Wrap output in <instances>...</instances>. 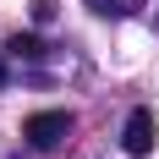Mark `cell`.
I'll use <instances>...</instances> for the list:
<instances>
[{
    "label": "cell",
    "mask_w": 159,
    "mask_h": 159,
    "mask_svg": "<svg viewBox=\"0 0 159 159\" xmlns=\"http://www.w3.org/2000/svg\"><path fill=\"white\" fill-rule=\"evenodd\" d=\"M66 132H71V115H66V110H39V115H28L22 137H28L33 148H61Z\"/></svg>",
    "instance_id": "1"
},
{
    "label": "cell",
    "mask_w": 159,
    "mask_h": 159,
    "mask_svg": "<svg viewBox=\"0 0 159 159\" xmlns=\"http://www.w3.org/2000/svg\"><path fill=\"white\" fill-rule=\"evenodd\" d=\"M88 6H93L99 16H132L137 6H143V0H88Z\"/></svg>",
    "instance_id": "3"
},
{
    "label": "cell",
    "mask_w": 159,
    "mask_h": 159,
    "mask_svg": "<svg viewBox=\"0 0 159 159\" xmlns=\"http://www.w3.org/2000/svg\"><path fill=\"white\" fill-rule=\"evenodd\" d=\"M6 49H11V55H22V61H39V55H44V44H39L33 33H16V39H11Z\"/></svg>",
    "instance_id": "4"
},
{
    "label": "cell",
    "mask_w": 159,
    "mask_h": 159,
    "mask_svg": "<svg viewBox=\"0 0 159 159\" xmlns=\"http://www.w3.org/2000/svg\"><path fill=\"white\" fill-rule=\"evenodd\" d=\"M154 110H132L126 115V132H121V148H126V154H137V159H143V154H154Z\"/></svg>",
    "instance_id": "2"
},
{
    "label": "cell",
    "mask_w": 159,
    "mask_h": 159,
    "mask_svg": "<svg viewBox=\"0 0 159 159\" xmlns=\"http://www.w3.org/2000/svg\"><path fill=\"white\" fill-rule=\"evenodd\" d=\"M0 88H6V61H0Z\"/></svg>",
    "instance_id": "6"
},
{
    "label": "cell",
    "mask_w": 159,
    "mask_h": 159,
    "mask_svg": "<svg viewBox=\"0 0 159 159\" xmlns=\"http://www.w3.org/2000/svg\"><path fill=\"white\" fill-rule=\"evenodd\" d=\"M33 16H39V22H49V16H55V0H33Z\"/></svg>",
    "instance_id": "5"
}]
</instances>
